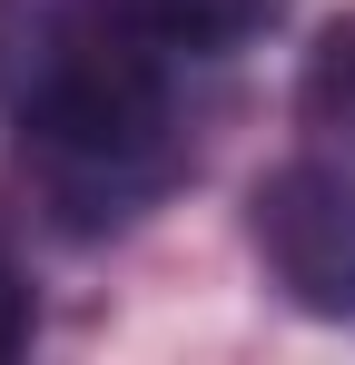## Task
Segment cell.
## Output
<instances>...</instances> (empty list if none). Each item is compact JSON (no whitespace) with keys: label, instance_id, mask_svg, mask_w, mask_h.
Listing matches in <instances>:
<instances>
[{"label":"cell","instance_id":"cell-3","mask_svg":"<svg viewBox=\"0 0 355 365\" xmlns=\"http://www.w3.org/2000/svg\"><path fill=\"white\" fill-rule=\"evenodd\" d=\"M168 50H247L287 20V0H138Z\"/></svg>","mask_w":355,"mask_h":365},{"label":"cell","instance_id":"cell-1","mask_svg":"<svg viewBox=\"0 0 355 365\" xmlns=\"http://www.w3.org/2000/svg\"><path fill=\"white\" fill-rule=\"evenodd\" d=\"M0 119L59 178H118L168 128V69L138 0H0Z\"/></svg>","mask_w":355,"mask_h":365},{"label":"cell","instance_id":"cell-4","mask_svg":"<svg viewBox=\"0 0 355 365\" xmlns=\"http://www.w3.org/2000/svg\"><path fill=\"white\" fill-rule=\"evenodd\" d=\"M306 119L355 148V10L316 40V60H306Z\"/></svg>","mask_w":355,"mask_h":365},{"label":"cell","instance_id":"cell-5","mask_svg":"<svg viewBox=\"0 0 355 365\" xmlns=\"http://www.w3.org/2000/svg\"><path fill=\"white\" fill-rule=\"evenodd\" d=\"M30 346V287H20V267H0V356H20Z\"/></svg>","mask_w":355,"mask_h":365},{"label":"cell","instance_id":"cell-2","mask_svg":"<svg viewBox=\"0 0 355 365\" xmlns=\"http://www.w3.org/2000/svg\"><path fill=\"white\" fill-rule=\"evenodd\" d=\"M247 237L296 316L355 326V178L326 158H287L247 187Z\"/></svg>","mask_w":355,"mask_h":365}]
</instances>
